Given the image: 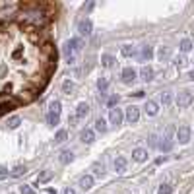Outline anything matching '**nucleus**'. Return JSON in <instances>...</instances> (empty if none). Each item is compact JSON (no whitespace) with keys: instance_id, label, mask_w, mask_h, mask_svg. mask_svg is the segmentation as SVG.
<instances>
[{"instance_id":"obj_4","label":"nucleus","mask_w":194,"mask_h":194,"mask_svg":"<svg viewBox=\"0 0 194 194\" xmlns=\"http://www.w3.org/2000/svg\"><path fill=\"white\" fill-rule=\"evenodd\" d=\"M194 101V95L190 91H182L177 95V99H175V103H177V107L179 109H184V107H188V105H192Z\"/></svg>"},{"instance_id":"obj_17","label":"nucleus","mask_w":194,"mask_h":194,"mask_svg":"<svg viewBox=\"0 0 194 194\" xmlns=\"http://www.w3.org/2000/svg\"><path fill=\"white\" fill-rule=\"evenodd\" d=\"M153 56V49L152 47H142V55H140V60H142V62H146V60H149V58H152Z\"/></svg>"},{"instance_id":"obj_43","label":"nucleus","mask_w":194,"mask_h":194,"mask_svg":"<svg viewBox=\"0 0 194 194\" xmlns=\"http://www.w3.org/2000/svg\"><path fill=\"white\" fill-rule=\"evenodd\" d=\"M190 80H194V70H192V72H190Z\"/></svg>"},{"instance_id":"obj_9","label":"nucleus","mask_w":194,"mask_h":194,"mask_svg":"<svg viewBox=\"0 0 194 194\" xmlns=\"http://www.w3.org/2000/svg\"><path fill=\"white\" fill-rule=\"evenodd\" d=\"M136 76H138V72L132 66L124 68V70H122V74H120V78H122V82H124V84H132V82L136 80Z\"/></svg>"},{"instance_id":"obj_16","label":"nucleus","mask_w":194,"mask_h":194,"mask_svg":"<svg viewBox=\"0 0 194 194\" xmlns=\"http://www.w3.org/2000/svg\"><path fill=\"white\" fill-rule=\"evenodd\" d=\"M140 76H142V80H144V82L153 80V70H152V66H144L142 70H140Z\"/></svg>"},{"instance_id":"obj_23","label":"nucleus","mask_w":194,"mask_h":194,"mask_svg":"<svg viewBox=\"0 0 194 194\" xmlns=\"http://www.w3.org/2000/svg\"><path fill=\"white\" fill-rule=\"evenodd\" d=\"M52 179V173L51 171H43L39 177H37V184H43V182H49Z\"/></svg>"},{"instance_id":"obj_34","label":"nucleus","mask_w":194,"mask_h":194,"mask_svg":"<svg viewBox=\"0 0 194 194\" xmlns=\"http://www.w3.org/2000/svg\"><path fill=\"white\" fill-rule=\"evenodd\" d=\"M72 87H74V84L70 82V80H66L64 84H62V90H64V93H68V91H72Z\"/></svg>"},{"instance_id":"obj_8","label":"nucleus","mask_w":194,"mask_h":194,"mask_svg":"<svg viewBox=\"0 0 194 194\" xmlns=\"http://www.w3.org/2000/svg\"><path fill=\"white\" fill-rule=\"evenodd\" d=\"M122 119H124V113H122V109H111L109 111V120L111 124H122Z\"/></svg>"},{"instance_id":"obj_40","label":"nucleus","mask_w":194,"mask_h":194,"mask_svg":"<svg viewBox=\"0 0 194 194\" xmlns=\"http://www.w3.org/2000/svg\"><path fill=\"white\" fill-rule=\"evenodd\" d=\"M165 159H167V157H165V155H161V157H157V159H155V163H157V165H161Z\"/></svg>"},{"instance_id":"obj_1","label":"nucleus","mask_w":194,"mask_h":194,"mask_svg":"<svg viewBox=\"0 0 194 194\" xmlns=\"http://www.w3.org/2000/svg\"><path fill=\"white\" fill-rule=\"evenodd\" d=\"M58 4L16 2L0 20V117L31 105L49 87L58 66L52 35Z\"/></svg>"},{"instance_id":"obj_10","label":"nucleus","mask_w":194,"mask_h":194,"mask_svg":"<svg viewBox=\"0 0 194 194\" xmlns=\"http://www.w3.org/2000/svg\"><path fill=\"white\" fill-rule=\"evenodd\" d=\"M132 159L138 161V163L146 161V159H148V149H144V148H136L134 152H132Z\"/></svg>"},{"instance_id":"obj_38","label":"nucleus","mask_w":194,"mask_h":194,"mask_svg":"<svg viewBox=\"0 0 194 194\" xmlns=\"http://www.w3.org/2000/svg\"><path fill=\"white\" fill-rule=\"evenodd\" d=\"M184 62H187V60H184V56H179L177 60H175V64H177V66H182Z\"/></svg>"},{"instance_id":"obj_25","label":"nucleus","mask_w":194,"mask_h":194,"mask_svg":"<svg viewBox=\"0 0 194 194\" xmlns=\"http://www.w3.org/2000/svg\"><path fill=\"white\" fill-rule=\"evenodd\" d=\"M66 138H68V132L66 130H58L56 134H55V142L56 144H62V142H66Z\"/></svg>"},{"instance_id":"obj_3","label":"nucleus","mask_w":194,"mask_h":194,"mask_svg":"<svg viewBox=\"0 0 194 194\" xmlns=\"http://www.w3.org/2000/svg\"><path fill=\"white\" fill-rule=\"evenodd\" d=\"M80 39H68L66 43H64V52H66V60L68 62H72L74 60V55L78 51H80Z\"/></svg>"},{"instance_id":"obj_2","label":"nucleus","mask_w":194,"mask_h":194,"mask_svg":"<svg viewBox=\"0 0 194 194\" xmlns=\"http://www.w3.org/2000/svg\"><path fill=\"white\" fill-rule=\"evenodd\" d=\"M60 111H62V105H60V101H51L49 113H47V122H49L51 126L58 124V120H60Z\"/></svg>"},{"instance_id":"obj_14","label":"nucleus","mask_w":194,"mask_h":194,"mask_svg":"<svg viewBox=\"0 0 194 194\" xmlns=\"http://www.w3.org/2000/svg\"><path fill=\"white\" fill-rule=\"evenodd\" d=\"M82 142H84V144H93V142H95V134H93V130H90V128L82 130Z\"/></svg>"},{"instance_id":"obj_7","label":"nucleus","mask_w":194,"mask_h":194,"mask_svg":"<svg viewBox=\"0 0 194 194\" xmlns=\"http://www.w3.org/2000/svg\"><path fill=\"white\" fill-rule=\"evenodd\" d=\"M190 128L188 126H179L177 128V140H179V144H188L190 142Z\"/></svg>"},{"instance_id":"obj_37","label":"nucleus","mask_w":194,"mask_h":194,"mask_svg":"<svg viewBox=\"0 0 194 194\" xmlns=\"http://www.w3.org/2000/svg\"><path fill=\"white\" fill-rule=\"evenodd\" d=\"M157 140H159L157 136H152V138H149V144H152L153 148H159V142H157Z\"/></svg>"},{"instance_id":"obj_30","label":"nucleus","mask_w":194,"mask_h":194,"mask_svg":"<svg viewBox=\"0 0 194 194\" xmlns=\"http://www.w3.org/2000/svg\"><path fill=\"white\" fill-rule=\"evenodd\" d=\"M20 194H35V190L29 187V184H22L20 187Z\"/></svg>"},{"instance_id":"obj_19","label":"nucleus","mask_w":194,"mask_h":194,"mask_svg":"<svg viewBox=\"0 0 194 194\" xmlns=\"http://www.w3.org/2000/svg\"><path fill=\"white\" fill-rule=\"evenodd\" d=\"M74 161V153L72 152H62L60 153V163L62 165H68V163H72Z\"/></svg>"},{"instance_id":"obj_41","label":"nucleus","mask_w":194,"mask_h":194,"mask_svg":"<svg viewBox=\"0 0 194 194\" xmlns=\"http://www.w3.org/2000/svg\"><path fill=\"white\" fill-rule=\"evenodd\" d=\"M64 194H76V192H74L72 188H64Z\"/></svg>"},{"instance_id":"obj_26","label":"nucleus","mask_w":194,"mask_h":194,"mask_svg":"<svg viewBox=\"0 0 194 194\" xmlns=\"http://www.w3.org/2000/svg\"><path fill=\"white\" fill-rule=\"evenodd\" d=\"M120 55L126 56V58L132 56V55H134V47H132V45H122V47H120Z\"/></svg>"},{"instance_id":"obj_20","label":"nucleus","mask_w":194,"mask_h":194,"mask_svg":"<svg viewBox=\"0 0 194 194\" xmlns=\"http://www.w3.org/2000/svg\"><path fill=\"white\" fill-rule=\"evenodd\" d=\"M114 62H117V60H114V56H111V55H103V56H101V64H103L105 68H111Z\"/></svg>"},{"instance_id":"obj_5","label":"nucleus","mask_w":194,"mask_h":194,"mask_svg":"<svg viewBox=\"0 0 194 194\" xmlns=\"http://www.w3.org/2000/svg\"><path fill=\"white\" fill-rule=\"evenodd\" d=\"M78 31H80L82 37H90L91 31H93V23H91L90 17H85V20H82L80 23H78Z\"/></svg>"},{"instance_id":"obj_11","label":"nucleus","mask_w":194,"mask_h":194,"mask_svg":"<svg viewBox=\"0 0 194 194\" xmlns=\"http://www.w3.org/2000/svg\"><path fill=\"white\" fill-rule=\"evenodd\" d=\"M126 157H122V155H119L117 159H114V171L117 173H124L126 171Z\"/></svg>"},{"instance_id":"obj_33","label":"nucleus","mask_w":194,"mask_h":194,"mask_svg":"<svg viewBox=\"0 0 194 194\" xmlns=\"http://www.w3.org/2000/svg\"><path fill=\"white\" fill-rule=\"evenodd\" d=\"M22 173H25V167H22V165H20V167H16V169H14L10 175H12V177H20Z\"/></svg>"},{"instance_id":"obj_12","label":"nucleus","mask_w":194,"mask_h":194,"mask_svg":"<svg viewBox=\"0 0 194 194\" xmlns=\"http://www.w3.org/2000/svg\"><path fill=\"white\" fill-rule=\"evenodd\" d=\"M144 109H146V113L149 114V117H155V114L159 113V107H157V103H155V101H146Z\"/></svg>"},{"instance_id":"obj_42","label":"nucleus","mask_w":194,"mask_h":194,"mask_svg":"<svg viewBox=\"0 0 194 194\" xmlns=\"http://www.w3.org/2000/svg\"><path fill=\"white\" fill-rule=\"evenodd\" d=\"M47 194H56V190L55 188H47Z\"/></svg>"},{"instance_id":"obj_39","label":"nucleus","mask_w":194,"mask_h":194,"mask_svg":"<svg viewBox=\"0 0 194 194\" xmlns=\"http://www.w3.org/2000/svg\"><path fill=\"white\" fill-rule=\"evenodd\" d=\"M132 95H134V97H144V95H146V91H144V90H138V91H134Z\"/></svg>"},{"instance_id":"obj_18","label":"nucleus","mask_w":194,"mask_h":194,"mask_svg":"<svg viewBox=\"0 0 194 194\" xmlns=\"http://www.w3.org/2000/svg\"><path fill=\"white\" fill-rule=\"evenodd\" d=\"M169 56H171V49H169V47H161L159 51H157V58H159L161 62H165Z\"/></svg>"},{"instance_id":"obj_13","label":"nucleus","mask_w":194,"mask_h":194,"mask_svg":"<svg viewBox=\"0 0 194 194\" xmlns=\"http://www.w3.org/2000/svg\"><path fill=\"white\" fill-rule=\"evenodd\" d=\"M90 114V105L87 103H80L78 105V111H76V119H85Z\"/></svg>"},{"instance_id":"obj_15","label":"nucleus","mask_w":194,"mask_h":194,"mask_svg":"<svg viewBox=\"0 0 194 194\" xmlns=\"http://www.w3.org/2000/svg\"><path fill=\"white\" fill-rule=\"evenodd\" d=\"M80 187H82V190H90L93 187V177L91 175H85V177L80 179Z\"/></svg>"},{"instance_id":"obj_36","label":"nucleus","mask_w":194,"mask_h":194,"mask_svg":"<svg viewBox=\"0 0 194 194\" xmlns=\"http://www.w3.org/2000/svg\"><path fill=\"white\" fill-rule=\"evenodd\" d=\"M8 175H10V171H8L6 167H0V181H2V179H6Z\"/></svg>"},{"instance_id":"obj_21","label":"nucleus","mask_w":194,"mask_h":194,"mask_svg":"<svg viewBox=\"0 0 194 194\" xmlns=\"http://www.w3.org/2000/svg\"><path fill=\"white\" fill-rule=\"evenodd\" d=\"M171 148H173V142L171 140H167V138H163L161 142H159V149L163 153H167V152H171Z\"/></svg>"},{"instance_id":"obj_24","label":"nucleus","mask_w":194,"mask_h":194,"mask_svg":"<svg viewBox=\"0 0 194 194\" xmlns=\"http://www.w3.org/2000/svg\"><path fill=\"white\" fill-rule=\"evenodd\" d=\"M171 101H173L171 91H163V93H161V105H163V107H169Z\"/></svg>"},{"instance_id":"obj_29","label":"nucleus","mask_w":194,"mask_h":194,"mask_svg":"<svg viewBox=\"0 0 194 194\" xmlns=\"http://www.w3.org/2000/svg\"><path fill=\"white\" fill-rule=\"evenodd\" d=\"M20 124H22V119H20V117H12L10 120H8V128H12V130L17 128Z\"/></svg>"},{"instance_id":"obj_6","label":"nucleus","mask_w":194,"mask_h":194,"mask_svg":"<svg viewBox=\"0 0 194 194\" xmlns=\"http://www.w3.org/2000/svg\"><path fill=\"white\" fill-rule=\"evenodd\" d=\"M124 117H126V122L134 124V122H138V119H140V109L136 107V105H130V107H126Z\"/></svg>"},{"instance_id":"obj_22","label":"nucleus","mask_w":194,"mask_h":194,"mask_svg":"<svg viewBox=\"0 0 194 194\" xmlns=\"http://www.w3.org/2000/svg\"><path fill=\"white\" fill-rule=\"evenodd\" d=\"M192 47H194V45H192V41H190V39H182L179 49H181V52H190Z\"/></svg>"},{"instance_id":"obj_31","label":"nucleus","mask_w":194,"mask_h":194,"mask_svg":"<svg viewBox=\"0 0 194 194\" xmlns=\"http://www.w3.org/2000/svg\"><path fill=\"white\" fill-rule=\"evenodd\" d=\"M14 6H16V2H0V12H4V10H12Z\"/></svg>"},{"instance_id":"obj_28","label":"nucleus","mask_w":194,"mask_h":194,"mask_svg":"<svg viewBox=\"0 0 194 194\" xmlns=\"http://www.w3.org/2000/svg\"><path fill=\"white\" fill-rule=\"evenodd\" d=\"M95 130L101 132V134H103V132H107V122H105L103 119H97L95 120Z\"/></svg>"},{"instance_id":"obj_35","label":"nucleus","mask_w":194,"mask_h":194,"mask_svg":"<svg viewBox=\"0 0 194 194\" xmlns=\"http://www.w3.org/2000/svg\"><path fill=\"white\" fill-rule=\"evenodd\" d=\"M117 103H119V95H113V97H111V99L107 101V105H109V107H111V109H114V105H117Z\"/></svg>"},{"instance_id":"obj_27","label":"nucleus","mask_w":194,"mask_h":194,"mask_svg":"<svg viewBox=\"0 0 194 194\" xmlns=\"http://www.w3.org/2000/svg\"><path fill=\"white\" fill-rule=\"evenodd\" d=\"M97 87H99L101 93H105V91H107V87H109V80H107V78H99V80H97Z\"/></svg>"},{"instance_id":"obj_32","label":"nucleus","mask_w":194,"mask_h":194,"mask_svg":"<svg viewBox=\"0 0 194 194\" xmlns=\"http://www.w3.org/2000/svg\"><path fill=\"white\" fill-rule=\"evenodd\" d=\"M159 194H173V187H169V184H161L159 187Z\"/></svg>"}]
</instances>
